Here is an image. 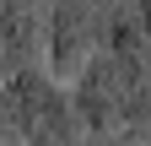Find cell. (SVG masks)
I'll list each match as a JSON object with an SVG mask.
<instances>
[{
  "mask_svg": "<svg viewBox=\"0 0 151 146\" xmlns=\"http://www.w3.org/2000/svg\"><path fill=\"white\" fill-rule=\"evenodd\" d=\"M119 11V0H43V70L54 81H70L92 54L103 49V33Z\"/></svg>",
  "mask_w": 151,
  "mask_h": 146,
  "instance_id": "cell-1",
  "label": "cell"
},
{
  "mask_svg": "<svg viewBox=\"0 0 151 146\" xmlns=\"http://www.w3.org/2000/svg\"><path fill=\"white\" fill-rule=\"evenodd\" d=\"M0 81H6V60H0Z\"/></svg>",
  "mask_w": 151,
  "mask_h": 146,
  "instance_id": "cell-8",
  "label": "cell"
},
{
  "mask_svg": "<svg viewBox=\"0 0 151 146\" xmlns=\"http://www.w3.org/2000/svg\"><path fill=\"white\" fill-rule=\"evenodd\" d=\"M65 92H70L76 119H81V135H113V130H124V114H129V87H124L119 65H113L103 49L92 54V60L76 70L70 81H65Z\"/></svg>",
  "mask_w": 151,
  "mask_h": 146,
  "instance_id": "cell-2",
  "label": "cell"
},
{
  "mask_svg": "<svg viewBox=\"0 0 151 146\" xmlns=\"http://www.w3.org/2000/svg\"><path fill=\"white\" fill-rule=\"evenodd\" d=\"M43 0H0V60L6 76L22 65H43Z\"/></svg>",
  "mask_w": 151,
  "mask_h": 146,
  "instance_id": "cell-3",
  "label": "cell"
},
{
  "mask_svg": "<svg viewBox=\"0 0 151 146\" xmlns=\"http://www.w3.org/2000/svg\"><path fill=\"white\" fill-rule=\"evenodd\" d=\"M124 130H135V135H146V141H151V81L135 92V103H129V119H124Z\"/></svg>",
  "mask_w": 151,
  "mask_h": 146,
  "instance_id": "cell-4",
  "label": "cell"
},
{
  "mask_svg": "<svg viewBox=\"0 0 151 146\" xmlns=\"http://www.w3.org/2000/svg\"><path fill=\"white\" fill-rule=\"evenodd\" d=\"M0 146H22V141H16V135L6 130V124H0Z\"/></svg>",
  "mask_w": 151,
  "mask_h": 146,
  "instance_id": "cell-7",
  "label": "cell"
},
{
  "mask_svg": "<svg viewBox=\"0 0 151 146\" xmlns=\"http://www.w3.org/2000/svg\"><path fill=\"white\" fill-rule=\"evenodd\" d=\"M81 146H146V135H135V130H113V135H86Z\"/></svg>",
  "mask_w": 151,
  "mask_h": 146,
  "instance_id": "cell-5",
  "label": "cell"
},
{
  "mask_svg": "<svg viewBox=\"0 0 151 146\" xmlns=\"http://www.w3.org/2000/svg\"><path fill=\"white\" fill-rule=\"evenodd\" d=\"M129 6H135V22L146 33V43H151V0H129Z\"/></svg>",
  "mask_w": 151,
  "mask_h": 146,
  "instance_id": "cell-6",
  "label": "cell"
}]
</instances>
